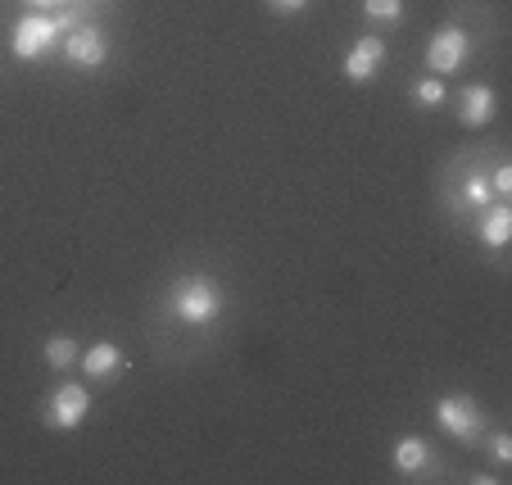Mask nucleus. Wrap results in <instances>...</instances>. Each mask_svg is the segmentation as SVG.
I'll return each mask as SVG.
<instances>
[{
  "label": "nucleus",
  "instance_id": "nucleus-4",
  "mask_svg": "<svg viewBox=\"0 0 512 485\" xmlns=\"http://www.w3.org/2000/svg\"><path fill=\"white\" fill-rule=\"evenodd\" d=\"M87 413H91V395L78 381L55 386V395L46 399V427H55V431H78L87 422Z\"/></svg>",
  "mask_w": 512,
  "mask_h": 485
},
{
  "label": "nucleus",
  "instance_id": "nucleus-17",
  "mask_svg": "<svg viewBox=\"0 0 512 485\" xmlns=\"http://www.w3.org/2000/svg\"><path fill=\"white\" fill-rule=\"evenodd\" d=\"M490 191H494V195H512V168H508V164H499V168L490 173Z\"/></svg>",
  "mask_w": 512,
  "mask_h": 485
},
{
  "label": "nucleus",
  "instance_id": "nucleus-12",
  "mask_svg": "<svg viewBox=\"0 0 512 485\" xmlns=\"http://www.w3.org/2000/svg\"><path fill=\"white\" fill-rule=\"evenodd\" d=\"M46 363L55 372L73 368V363H78V340H73V336H50L46 340Z\"/></svg>",
  "mask_w": 512,
  "mask_h": 485
},
{
  "label": "nucleus",
  "instance_id": "nucleus-13",
  "mask_svg": "<svg viewBox=\"0 0 512 485\" xmlns=\"http://www.w3.org/2000/svg\"><path fill=\"white\" fill-rule=\"evenodd\" d=\"M363 14L377 23H399L404 19V0H363Z\"/></svg>",
  "mask_w": 512,
  "mask_h": 485
},
{
  "label": "nucleus",
  "instance_id": "nucleus-10",
  "mask_svg": "<svg viewBox=\"0 0 512 485\" xmlns=\"http://www.w3.org/2000/svg\"><path fill=\"white\" fill-rule=\"evenodd\" d=\"M494 109H499V100H494V91L490 87H467L463 91V123L467 127H485L494 118Z\"/></svg>",
  "mask_w": 512,
  "mask_h": 485
},
{
  "label": "nucleus",
  "instance_id": "nucleus-19",
  "mask_svg": "<svg viewBox=\"0 0 512 485\" xmlns=\"http://www.w3.org/2000/svg\"><path fill=\"white\" fill-rule=\"evenodd\" d=\"M28 5L46 14V10H68V5H78V0H28Z\"/></svg>",
  "mask_w": 512,
  "mask_h": 485
},
{
  "label": "nucleus",
  "instance_id": "nucleus-6",
  "mask_svg": "<svg viewBox=\"0 0 512 485\" xmlns=\"http://www.w3.org/2000/svg\"><path fill=\"white\" fill-rule=\"evenodd\" d=\"M467 50H472V41H467V32L458 28V23H445V28L431 37V46H426V68L431 73H458L463 68V59H467Z\"/></svg>",
  "mask_w": 512,
  "mask_h": 485
},
{
  "label": "nucleus",
  "instance_id": "nucleus-16",
  "mask_svg": "<svg viewBox=\"0 0 512 485\" xmlns=\"http://www.w3.org/2000/svg\"><path fill=\"white\" fill-rule=\"evenodd\" d=\"M490 454H494V463H512V436L508 431H494L490 436Z\"/></svg>",
  "mask_w": 512,
  "mask_h": 485
},
{
  "label": "nucleus",
  "instance_id": "nucleus-9",
  "mask_svg": "<svg viewBox=\"0 0 512 485\" xmlns=\"http://www.w3.org/2000/svg\"><path fill=\"white\" fill-rule=\"evenodd\" d=\"M390 458H395V472L399 476H422L426 467H431V445H426L422 436H404Z\"/></svg>",
  "mask_w": 512,
  "mask_h": 485
},
{
  "label": "nucleus",
  "instance_id": "nucleus-15",
  "mask_svg": "<svg viewBox=\"0 0 512 485\" xmlns=\"http://www.w3.org/2000/svg\"><path fill=\"white\" fill-rule=\"evenodd\" d=\"M490 177H481V173H476V177H467V182H463V200L467 204H476V209H481V204H490Z\"/></svg>",
  "mask_w": 512,
  "mask_h": 485
},
{
  "label": "nucleus",
  "instance_id": "nucleus-11",
  "mask_svg": "<svg viewBox=\"0 0 512 485\" xmlns=\"http://www.w3.org/2000/svg\"><path fill=\"white\" fill-rule=\"evenodd\" d=\"M481 236H485V245H494V250H503V245H508V236H512V209H508V204H494L490 214H485Z\"/></svg>",
  "mask_w": 512,
  "mask_h": 485
},
{
  "label": "nucleus",
  "instance_id": "nucleus-7",
  "mask_svg": "<svg viewBox=\"0 0 512 485\" xmlns=\"http://www.w3.org/2000/svg\"><path fill=\"white\" fill-rule=\"evenodd\" d=\"M381 64H386V41L381 37H358L345 55V78L363 87V82H372L381 73Z\"/></svg>",
  "mask_w": 512,
  "mask_h": 485
},
{
  "label": "nucleus",
  "instance_id": "nucleus-14",
  "mask_svg": "<svg viewBox=\"0 0 512 485\" xmlns=\"http://www.w3.org/2000/svg\"><path fill=\"white\" fill-rule=\"evenodd\" d=\"M413 96H417V105L435 109V105H445V96H449V91H445V82H440V78H422V82H417V87H413Z\"/></svg>",
  "mask_w": 512,
  "mask_h": 485
},
{
  "label": "nucleus",
  "instance_id": "nucleus-18",
  "mask_svg": "<svg viewBox=\"0 0 512 485\" xmlns=\"http://www.w3.org/2000/svg\"><path fill=\"white\" fill-rule=\"evenodd\" d=\"M309 0H268V10H277V14H300Z\"/></svg>",
  "mask_w": 512,
  "mask_h": 485
},
{
  "label": "nucleus",
  "instance_id": "nucleus-5",
  "mask_svg": "<svg viewBox=\"0 0 512 485\" xmlns=\"http://www.w3.org/2000/svg\"><path fill=\"white\" fill-rule=\"evenodd\" d=\"M64 59L68 64H78V68H100L109 59V41H105V28L100 23H73V28L64 32Z\"/></svg>",
  "mask_w": 512,
  "mask_h": 485
},
{
  "label": "nucleus",
  "instance_id": "nucleus-8",
  "mask_svg": "<svg viewBox=\"0 0 512 485\" xmlns=\"http://www.w3.org/2000/svg\"><path fill=\"white\" fill-rule=\"evenodd\" d=\"M82 372H87L91 381H109L123 372V350H118L114 340H100V345H91L87 354H82Z\"/></svg>",
  "mask_w": 512,
  "mask_h": 485
},
{
  "label": "nucleus",
  "instance_id": "nucleus-3",
  "mask_svg": "<svg viewBox=\"0 0 512 485\" xmlns=\"http://www.w3.org/2000/svg\"><path fill=\"white\" fill-rule=\"evenodd\" d=\"M64 41V28H59V19L55 14H28V19H19L14 23V55L19 59H41V55H50V50Z\"/></svg>",
  "mask_w": 512,
  "mask_h": 485
},
{
  "label": "nucleus",
  "instance_id": "nucleus-1",
  "mask_svg": "<svg viewBox=\"0 0 512 485\" xmlns=\"http://www.w3.org/2000/svg\"><path fill=\"white\" fill-rule=\"evenodd\" d=\"M223 304H227L223 286L213 277H204V272H191V277L173 282V291H168V313L177 322H186V327H209L223 313Z\"/></svg>",
  "mask_w": 512,
  "mask_h": 485
},
{
  "label": "nucleus",
  "instance_id": "nucleus-2",
  "mask_svg": "<svg viewBox=\"0 0 512 485\" xmlns=\"http://www.w3.org/2000/svg\"><path fill=\"white\" fill-rule=\"evenodd\" d=\"M435 422H440V431L445 436H454V440H481L485 436V413L476 408V399L472 395H445L440 404H435Z\"/></svg>",
  "mask_w": 512,
  "mask_h": 485
}]
</instances>
